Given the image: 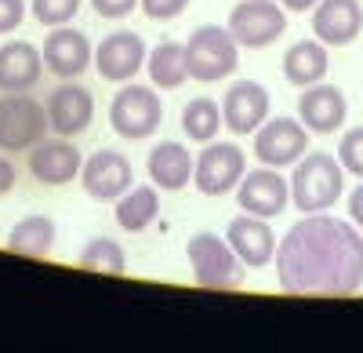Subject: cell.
<instances>
[{
	"instance_id": "cell-1",
	"label": "cell",
	"mask_w": 363,
	"mask_h": 353,
	"mask_svg": "<svg viewBox=\"0 0 363 353\" xmlns=\"http://www.w3.org/2000/svg\"><path fill=\"white\" fill-rule=\"evenodd\" d=\"M277 277L287 295L345 299L363 288V233L356 222L313 212L277 244Z\"/></svg>"
},
{
	"instance_id": "cell-2",
	"label": "cell",
	"mask_w": 363,
	"mask_h": 353,
	"mask_svg": "<svg viewBox=\"0 0 363 353\" xmlns=\"http://www.w3.org/2000/svg\"><path fill=\"white\" fill-rule=\"evenodd\" d=\"M345 190V168L330 153H309L294 164L291 175V204L301 215L313 212H330L342 200Z\"/></svg>"
},
{
	"instance_id": "cell-3",
	"label": "cell",
	"mask_w": 363,
	"mask_h": 353,
	"mask_svg": "<svg viewBox=\"0 0 363 353\" xmlns=\"http://www.w3.org/2000/svg\"><path fill=\"white\" fill-rule=\"evenodd\" d=\"M186 255H189L193 281L200 288L236 291L244 284V262H240L233 244L225 237H218V233H193L189 244H186Z\"/></svg>"
},
{
	"instance_id": "cell-4",
	"label": "cell",
	"mask_w": 363,
	"mask_h": 353,
	"mask_svg": "<svg viewBox=\"0 0 363 353\" xmlns=\"http://www.w3.org/2000/svg\"><path fill=\"white\" fill-rule=\"evenodd\" d=\"M186 55H189V77L215 84L225 80L229 73H236L240 66V44L229 33V26H200L186 40Z\"/></svg>"
},
{
	"instance_id": "cell-5",
	"label": "cell",
	"mask_w": 363,
	"mask_h": 353,
	"mask_svg": "<svg viewBox=\"0 0 363 353\" xmlns=\"http://www.w3.org/2000/svg\"><path fill=\"white\" fill-rule=\"evenodd\" d=\"M48 135V109L44 102L29 99V92H4L0 99V150L22 153Z\"/></svg>"
},
{
	"instance_id": "cell-6",
	"label": "cell",
	"mask_w": 363,
	"mask_h": 353,
	"mask_svg": "<svg viewBox=\"0 0 363 353\" xmlns=\"http://www.w3.org/2000/svg\"><path fill=\"white\" fill-rule=\"evenodd\" d=\"M160 121H164V106H160L153 87H142V84H124L109 106L113 131L120 139H131V142L149 139L160 128Z\"/></svg>"
},
{
	"instance_id": "cell-7",
	"label": "cell",
	"mask_w": 363,
	"mask_h": 353,
	"mask_svg": "<svg viewBox=\"0 0 363 353\" xmlns=\"http://www.w3.org/2000/svg\"><path fill=\"white\" fill-rule=\"evenodd\" d=\"M247 175V153L236 142H207L193 164V183L203 197H225Z\"/></svg>"
},
{
	"instance_id": "cell-8",
	"label": "cell",
	"mask_w": 363,
	"mask_h": 353,
	"mask_svg": "<svg viewBox=\"0 0 363 353\" xmlns=\"http://www.w3.org/2000/svg\"><path fill=\"white\" fill-rule=\"evenodd\" d=\"M287 29V15L280 0H240L229 15V33L236 37L240 48L262 51L277 44Z\"/></svg>"
},
{
	"instance_id": "cell-9",
	"label": "cell",
	"mask_w": 363,
	"mask_h": 353,
	"mask_svg": "<svg viewBox=\"0 0 363 353\" xmlns=\"http://www.w3.org/2000/svg\"><path fill=\"white\" fill-rule=\"evenodd\" d=\"M309 150V128L294 116H269L255 131V157L269 168H291Z\"/></svg>"
},
{
	"instance_id": "cell-10",
	"label": "cell",
	"mask_w": 363,
	"mask_h": 353,
	"mask_svg": "<svg viewBox=\"0 0 363 353\" xmlns=\"http://www.w3.org/2000/svg\"><path fill=\"white\" fill-rule=\"evenodd\" d=\"M236 204L247 215H262V219H277L287 204H291V183L280 175V168H255L247 171L236 186Z\"/></svg>"
},
{
	"instance_id": "cell-11",
	"label": "cell",
	"mask_w": 363,
	"mask_h": 353,
	"mask_svg": "<svg viewBox=\"0 0 363 353\" xmlns=\"http://www.w3.org/2000/svg\"><path fill=\"white\" fill-rule=\"evenodd\" d=\"M80 183H84V193L91 200H102V204H116V197H124L131 186H135V171H131V161L116 150H99L95 157H87L84 168H80Z\"/></svg>"
},
{
	"instance_id": "cell-12",
	"label": "cell",
	"mask_w": 363,
	"mask_h": 353,
	"mask_svg": "<svg viewBox=\"0 0 363 353\" xmlns=\"http://www.w3.org/2000/svg\"><path fill=\"white\" fill-rule=\"evenodd\" d=\"M145 58H149L145 40L138 33H131V29H116V33H109L95 48V70L109 84H128L145 66Z\"/></svg>"
},
{
	"instance_id": "cell-13",
	"label": "cell",
	"mask_w": 363,
	"mask_h": 353,
	"mask_svg": "<svg viewBox=\"0 0 363 353\" xmlns=\"http://www.w3.org/2000/svg\"><path fill=\"white\" fill-rule=\"evenodd\" d=\"M48 128L55 135H84L91 128V121H95V95L87 92L84 84H73L66 80L62 87H55L51 99H48Z\"/></svg>"
},
{
	"instance_id": "cell-14",
	"label": "cell",
	"mask_w": 363,
	"mask_h": 353,
	"mask_svg": "<svg viewBox=\"0 0 363 353\" xmlns=\"http://www.w3.org/2000/svg\"><path fill=\"white\" fill-rule=\"evenodd\" d=\"M269 121V92L255 80H236L222 99V124L233 135H255Z\"/></svg>"
},
{
	"instance_id": "cell-15",
	"label": "cell",
	"mask_w": 363,
	"mask_h": 353,
	"mask_svg": "<svg viewBox=\"0 0 363 353\" xmlns=\"http://www.w3.org/2000/svg\"><path fill=\"white\" fill-rule=\"evenodd\" d=\"M349 116V102L338 92L335 84H309L301 87V99H298V121L306 124L313 135H330V131H342Z\"/></svg>"
},
{
	"instance_id": "cell-16",
	"label": "cell",
	"mask_w": 363,
	"mask_h": 353,
	"mask_svg": "<svg viewBox=\"0 0 363 353\" xmlns=\"http://www.w3.org/2000/svg\"><path fill=\"white\" fill-rule=\"evenodd\" d=\"M40 55H44V66L62 80H77L91 63H95L91 40L73 26H55L44 40V48H40Z\"/></svg>"
},
{
	"instance_id": "cell-17",
	"label": "cell",
	"mask_w": 363,
	"mask_h": 353,
	"mask_svg": "<svg viewBox=\"0 0 363 353\" xmlns=\"http://www.w3.org/2000/svg\"><path fill=\"white\" fill-rule=\"evenodd\" d=\"M84 168V157L80 150L66 139H40L33 150H29V171H33V179L44 183V186H66L73 183Z\"/></svg>"
},
{
	"instance_id": "cell-18",
	"label": "cell",
	"mask_w": 363,
	"mask_h": 353,
	"mask_svg": "<svg viewBox=\"0 0 363 353\" xmlns=\"http://www.w3.org/2000/svg\"><path fill=\"white\" fill-rule=\"evenodd\" d=\"M225 241L233 244V251L240 255V262L244 266H269V262H277V233H272V226L262 219V215H240L225 226Z\"/></svg>"
},
{
	"instance_id": "cell-19",
	"label": "cell",
	"mask_w": 363,
	"mask_h": 353,
	"mask_svg": "<svg viewBox=\"0 0 363 353\" xmlns=\"http://www.w3.org/2000/svg\"><path fill=\"white\" fill-rule=\"evenodd\" d=\"M313 33L327 48H345L363 33L359 0H320L313 8Z\"/></svg>"
},
{
	"instance_id": "cell-20",
	"label": "cell",
	"mask_w": 363,
	"mask_h": 353,
	"mask_svg": "<svg viewBox=\"0 0 363 353\" xmlns=\"http://www.w3.org/2000/svg\"><path fill=\"white\" fill-rule=\"evenodd\" d=\"M44 77V55L26 44L11 40L0 48V92H33Z\"/></svg>"
},
{
	"instance_id": "cell-21",
	"label": "cell",
	"mask_w": 363,
	"mask_h": 353,
	"mask_svg": "<svg viewBox=\"0 0 363 353\" xmlns=\"http://www.w3.org/2000/svg\"><path fill=\"white\" fill-rule=\"evenodd\" d=\"M193 153L182 142H157L153 153H149V179H153L157 190L178 193L193 183Z\"/></svg>"
},
{
	"instance_id": "cell-22",
	"label": "cell",
	"mask_w": 363,
	"mask_h": 353,
	"mask_svg": "<svg viewBox=\"0 0 363 353\" xmlns=\"http://www.w3.org/2000/svg\"><path fill=\"white\" fill-rule=\"evenodd\" d=\"M327 66H330V58H327V44L323 40H298L284 55V77L294 87L320 84L327 77Z\"/></svg>"
},
{
	"instance_id": "cell-23",
	"label": "cell",
	"mask_w": 363,
	"mask_h": 353,
	"mask_svg": "<svg viewBox=\"0 0 363 353\" xmlns=\"http://www.w3.org/2000/svg\"><path fill=\"white\" fill-rule=\"evenodd\" d=\"M145 70H149V80L153 87H164V92H174L189 80V55H186V44H174V40H164L149 51L145 58Z\"/></svg>"
},
{
	"instance_id": "cell-24",
	"label": "cell",
	"mask_w": 363,
	"mask_h": 353,
	"mask_svg": "<svg viewBox=\"0 0 363 353\" xmlns=\"http://www.w3.org/2000/svg\"><path fill=\"white\" fill-rule=\"evenodd\" d=\"M55 241H58L55 222L48 215H29L8 233V251L22 259H48L55 251Z\"/></svg>"
},
{
	"instance_id": "cell-25",
	"label": "cell",
	"mask_w": 363,
	"mask_h": 353,
	"mask_svg": "<svg viewBox=\"0 0 363 353\" xmlns=\"http://www.w3.org/2000/svg\"><path fill=\"white\" fill-rule=\"evenodd\" d=\"M160 215V193L157 186H131L124 197H116V222L128 233H142Z\"/></svg>"
},
{
	"instance_id": "cell-26",
	"label": "cell",
	"mask_w": 363,
	"mask_h": 353,
	"mask_svg": "<svg viewBox=\"0 0 363 353\" xmlns=\"http://www.w3.org/2000/svg\"><path fill=\"white\" fill-rule=\"evenodd\" d=\"M182 131L193 142H215L222 131V106L215 99H193L182 109Z\"/></svg>"
},
{
	"instance_id": "cell-27",
	"label": "cell",
	"mask_w": 363,
	"mask_h": 353,
	"mask_svg": "<svg viewBox=\"0 0 363 353\" xmlns=\"http://www.w3.org/2000/svg\"><path fill=\"white\" fill-rule=\"evenodd\" d=\"M77 266L80 270H91V273H109V277H120L128 270V255L113 237H95L80 255H77Z\"/></svg>"
},
{
	"instance_id": "cell-28",
	"label": "cell",
	"mask_w": 363,
	"mask_h": 353,
	"mask_svg": "<svg viewBox=\"0 0 363 353\" xmlns=\"http://www.w3.org/2000/svg\"><path fill=\"white\" fill-rule=\"evenodd\" d=\"M29 11H33V18H37L40 26L55 29V26H69V22L77 18L80 0H33V4H29Z\"/></svg>"
},
{
	"instance_id": "cell-29",
	"label": "cell",
	"mask_w": 363,
	"mask_h": 353,
	"mask_svg": "<svg viewBox=\"0 0 363 353\" xmlns=\"http://www.w3.org/2000/svg\"><path fill=\"white\" fill-rule=\"evenodd\" d=\"M338 161L349 175H356V179H363V128H352L342 135L338 142Z\"/></svg>"
},
{
	"instance_id": "cell-30",
	"label": "cell",
	"mask_w": 363,
	"mask_h": 353,
	"mask_svg": "<svg viewBox=\"0 0 363 353\" xmlns=\"http://www.w3.org/2000/svg\"><path fill=\"white\" fill-rule=\"evenodd\" d=\"M138 4H142V15H145V18L171 22V18H178L182 11L189 8V0H138Z\"/></svg>"
},
{
	"instance_id": "cell-31",
	"label": "cell",
	"mask_w": 363,
	"mask_h": 353,
	"mask_svg": "<svg viewBox=\"0 0 363 353\" xmlns=\"http://www.w3.org/2000/svg\"><path fill=\"white\" fill-rule=\"evenodd\" d=\"M26 18V0H0V33H15Z\"/></svg>"
},
{
	"instance_id": "cell-32",
	"label": "cell",
	"mask_w": 363,
	"mask_h": 353,
	"mask_svg": "<svg viewBox=\"0 0 363 353\" xmlns=\"http://www.w3.org/2000/svg\"><path fill=\"white\" fill-rule=\"evenodd\" d=\"M91 8L102 18H128L138 8V0H91Z\"/></svg>"
},
{
	"instance_id": "cell-33",
	"label": "cell",
	"mask_w": 363,
	"mask_h": 353,
	"mask_svg": "<svg viewBox=\"0 0 363 353\" xmlns=\"http://www.w3.org/2000/svg\"><path fill=\"white\" fill-rule=\"evenodd\" d=\"M15 179H18V171H15V164H11V161H4V157H0V197H8V193L15 190Z\"/></svg>"
},
{
	"instance_id": "cell-34",
	"label": "cell",
	"mask_w": 363,
	"mask_h": 353,
	"mask_svg": "<svg viewBox=\"0 0 363 353\" xmlns=\"http://www.w3.org/2000/svg\"><path fill=\"white\" fill-rule=\"evenodd\" d=\"M349 219L363 229V179H359V186L349 193Z\"/></svg>"
},
{
	"instance_id": "cell-35",
	"label": "cell",
	"mask_w": 363,
	"mask_h": 353,
	"mask_svg": "<svg viewBox=\"0 0 363 353\" xmlns=\"http://www.w3.org/2000/svg\"><path fill=\"white\" fill-rule=\"evenodd\" d=\"M284 4V11H313L320 0H280Z\"/></svg>"
}]
</instances>
